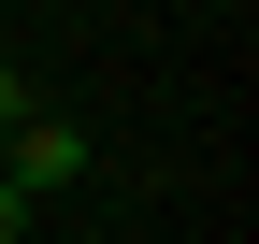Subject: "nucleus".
<instances>
[{"label":"nucleus","mask_w":259,"mask_h":244,"mask_svg":"<svg viewBox=\"0 0 259 244\" xmlns=\"http://www.w3.org/2000/svg\"><path fill=\"white\" fill-rule=\"evenodd\" d=\"M15 115H29V72H15V57H0V130H15Z\"/></svg>","instance_id":"obj_2"},{"label":"nucleus","mask_w":259,"mask_h":244,"mask_svg":"<svg viewBox=\"0 0 259 244\" xmlns=\"http://www.w3.org/2000/svg\"><path fill=\"white\" fill-rule=\"evenodd\" d=\"M15 230H29V201H15V187H0V244H15Z\"/></svg>","instance_id":"obj_3"},{"label":"nucleus","mask_w":259,"mask_h":244,"mask_svg":"<svg viewBox=\"0 0 259 244\" xmlns=\"http://www.w3.org/2000/svg\"><path fill=\"white\" fill-rule=\"evenodd\" d=\"M87 158H101V144H87L72 115H44V101L0 130V187H15V201H58V187H87Z\"/></svg>","instance_id":"obj_1"}]
</instances>
